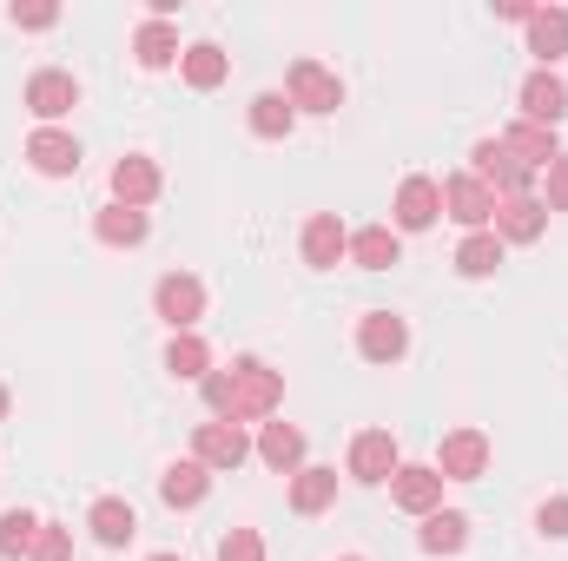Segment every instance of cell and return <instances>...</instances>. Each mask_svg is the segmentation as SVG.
<instances>
[{"label": "cell", "instance_id": "cell-12", "mask_svg": "<svg viewBox=\"0 0 568 561\" xmlns=\"http://www.w3.org/2000/svg\"><path fill=\"white\" fill-rule=\"evenodd\" d=\"M192 456H199L205 469H239V462L252 456V436H245L239 422H199V436H192Z\"/></svg>", "mask_w": 568, "mask_h": 561}, {"label": "cell", "instance_id": "cell-39", "mask_svg": "<svg viewBox=\"0 0 568 561\" xmlns=\"http://www.w3.org/2000/svg\"><path fill=\"white\" fill-rule=\"evenodd\" d=\"M152 561H185V555H152Z\"/></svg>", "mask_w": 568, "mask_h": 561}, {"label": "cell", "instance_id": "cell-13", "mask_svg": "<svg viewBox=\"0 0 568 561\" xmlns=\"http://www.w3.org/2000/svg\"><path fill=\"white\" fill-rule=\"evenodd\" d=\"M436 218H443V185L424 178V172H410L397 185V232H429Z\"/></svg>", "mask_w": 568, "mask_h": 561}, {"label": "cell", "instance_id": "cell-10", "mask_svg": "<svg viewBox=\"0 0 568 561\" xmlns=\"http://www.w3.org/2000/svg\"><path fill=\"white\" fill-rule=\"evenodd\" d=\"M496 238H509V245H536L542 238V225H549V205L536 198V192H516V198H496Z\"/></svg>", "mask_w": 568, "mask_h": 561}, {"label": "cell", "instance_id": "cell-22", "mask_svg": "<svg viewBox=\"0 0 568 561\" xmlns=\"http://www.w3.org/2000/svg\"><path fill=\"white\" fill-rule=\"evenodd\" d=\"M331 502H337V469L311 462V469L291 476V509H297V516H324Z\"/></svg>", "mask_w": 568, "mask_h": 561}, {"label": "cell", "instance_id": "cell-32", "mask_svg": "<svg viewBox=\"0 0 568 561\" xmlns=\"http://www.w3.org/2000/svg\"><path fill=\"white\" fill-rule=\"evenodd\" d=\"M33 536H40V516H33V509H7V516H0V561L33 555Z\"/></svg>", "mask_w": 568, "mask_h": 561}, {"label": "cell", "instance_id": "cell-16", "mask_svg": "<svg viewBox=\"0 0 568 561\" xmlns=\"http://www.w3.org/2000/svg\"><path fill=\"white\" fill-rule=\"evenodd\" d=\"M159 496H165L172 509H199V502L212 496V469H205L199 456H185V462H165V476H159Z\"/></svg>", "mask_w": 568, "mask_h": 561}, {"label": "cell", "instance_id": "cell-18", "mask_svg": "<svg viewBox=\"0 0 568 561\" xmlns=\"http://www.w3.org/2000/svg\"><path fill=\"white\" fill-rule=\"evenodd\" d=\"M87 529H93V542H100V549H126V542L140 536V516H133V502L100 496V502H93V516H87Z\"/></svg>", "mask_w": 568, "mask_h": 561}, {"label": "cell", "instance_id": "cell-40", "mask_svg": "<svg viewBox=\"0 0 568 561\" xmlns=\"http://www.w3.org/2000/svg\"><path fill=\"white\" fill-rule=\"evenodd\" d=\"M344 561H364V555H344Z\"/></svg>", "mask_w": 568, "mask_h": 561}, {"label": "cell", "instance_id": "cell-29", "mask_svg": "<svg viewBox=\"0 0 568 561\" xmlns=\"http://www.w3.org/2000/svg\"><path fill=\"white\" fill-rule=\"evenodd\" d=\"M133 53H140L145 73H159V67H172L185 47H179V33H172V20H145L140 33H133Z\"/></svg>", "mask_w": 568, "mask_h": 561}, {"label": "cell", "instance_id": "cell-9", "mask_svg": "<svg viewBox=\"0 0 568 561\" xmlns=\"http://www.w3.org/2000/svg\"><path fill=\"white\" fill-rule=\"evenodd\" d=\"M390 502H397L404 516H436V509H443V476H436V462H404V469L390 476Z\"/></svg>", "mask_w": 568, "mask_h": 561}, {"label": "cell", "instance_id": "cell-21", "mask_svg": "<svg viewBox=\"0 0 568 561\" xmlns=\"http://www.w3.org/2000/svg\"><path fill=\"white\" fill-rule=\"evenodd\" d=\"M503 145H509V152H516V165H529V172H549V165L562 159L556 133H549V126H529V120H516V126L503 133Z\"/></svg>", "mask_w": 568, "mask_h": 561}, {"label": "cell", "instance_id": "cell-20", "mask_svg": "<svg viewBox=\"0 0 568 561\" xmlns=\"http://www.w3.org/2000/svg\"><path fill=\"white\" fill-rule=\"evenodd\" d=\"M529 53L542 60V73L568 53V7H536L529 13Z\"/></svg>", "mask_w": 568, "mask_h": 561}, {"label": "cell", "instance_id": "cell-27", "mask_svg": "<svg viewBox=\"0 0 568 561\" xmlns=\"http://www.w3.org/2000/svg\"><path fill=\"white\" fill-rule=\"evenodd\" d=\"M93 238L133 252V245H145V212H133V205H106V212L93 218Z\"/></svg>", "mask_w": 568, "mask_h": 561}, {"label": "cell", "instance_id": "cell-5", "mask_svg": "<svg viewBox=\"0 0 568 561\" xmlns=\"http://www.w3.org/2000/svg\"><path fill=\"white\" fill-rule=\"evenodd\" d=\"M404 469V449H397V436L390 429H364V436H351V482H390Z\"/></svg>", "mask_w": 568, "mask_h": 561}, {"label": "cell", "instance_id": "cell-36", "mask_svg": "<svg viewBox=\"0 0 568 561\" xmlns=\"http://www.w3.org/2000/svg\"><path fill=\"white\" fill-rule=\"evenodd\" d=\"M536 529H542L549 542H568V496H549V502L536 509Z\"/></svg>", "mask_w": 568, "mask_h": 561}, {"label": "cell", "instance_id": "cell-35", "mask_svg": "<svg viewBox=\"0 0 568 561\" xmlns=\"http://www.w3.org/2000/svg\"><path fill=\"white\" fill-rule=\"evenodd\" d=\"M7 20H13V27H27V33H47V27L60 20V7H47V0H33V7H20V0H13V7H7Z\"/></svg>", "mask_w": 568, "mask_h": 561}, {"label": "cell", "instance_id": "cell-7", "mask_svg": "<svg viewBox=\"0 0 568 561\" xmlns=\"http://www.w3.org/2000/svg\"><path fill=\"white\" fill-rule=\"evenodd\" d=\"M73 106H80V80H73V73L40 67V73L27 80V113H33V120H47V126H53V120H67Z\"/></svg>", "mask_w": 568, "mask_h": 561}, {"label": "cell", "instance_id": "cell-25", "mask_svg": "<svg viewBox=\"0 0 568 561\" xmlns=\"http://www.w3.org/2000/svg\"><path fill=\"white\" fill-rule=\"evenodd\" d=\"M351 258H357L364 272H390V265L404 258V245H397L390 225H364V232H351Z\"/></svg>", "mask_w": 568, "mask_h": 561}, {"label": "cell", "instance_id": "cell-3", "mask_svg": "<svg viewBox=\"0 0 568 561\" xmlns=\"http://www.w3.org/2000/svg\"><path fill=\"white\" fill-rule=\"evenodd\" d=\"M152 310L172 324V337H185L205 317V284L192 278V272H165V278L152 284Z\"/></svg>", "mask_w": 568, "mask_h": 561}, {"label": "cell", "instance_id": "cell-38", "mask_svg": "<svg viewBox=\"0 0 568 561\" xmlns=\"http://www.w3.org/2000/svg\"><path fill=\"white\" fill-rule=\"evenodd\" d=\"M0 417H7V384H0Z\"/></svg>", "mask_w": 568, "mask_h": 561}, {"label": "cell", "instance_id": "cell-8", "mask_svg": "<svg viewBox=\"0 0 568 561\" xmlns=\"http://www.w3.org/2000/svg\"><path fill=\"white\" fill-rule=\"evenodd\" d=\"M443 212H449L456 225H469V232H489V218H496V192H489L483 178L456 172V178H443Z\"/></svg>", "mask_w": 568, "mask_h": 561}, {"label": "cell", "instance_id": "cell-11", "mask_svg": "<svg viewBox=\"0 0 568 561\" xmlns=\"http://www.w3.org/2000/svg\"><path fill=\"white\" fill-rule=\"evenodd\" d=\"M357 350H364L371 364H397V357L410 350V324H404L397 310H364V324H357Z\"/></svg>", "mask_w": 568, "mask_h": 561}, {"label": "cell", "instance_id": "cell-30", "mask_svg": "<svg viewBox=\"0 0 568 561\" xmlns=\"http://www.w3.org/2000/svg\"><path fill=\"white\" fill-rule=\"evenodd\" d=\"M496 265H503V238L496 232H469L456 245V272L463 278H496Z\"/></svg>", "mask_w": 568, "mask_h": 561}, {"label": "cell", "instance_id": "cell-4", "mask_svg": "<svg viewBox=\"0 0 568 561\" xmlns=\"http://www.w3.org/2000/svg\"><path fill=\"white\" fill-rule=\"evenodd\" d=\"M469 178H483L496 198H516V192H529V178H536V172H529V165H516V152H509L503 140H483L476 152H469Z\"/></svg>", "mask_w": 568, "mask_h": 561}, {"label": "cell", "instance_id": "cell-6", "mask_svg": "<svg viewBox=\"0 0 568 561\" xmlns=\"http://www.w3.org/2000/svg\"><path fill=\"white\" fill-rule=\"evenodd\" d=\"M489 469V436L483 429H449L443 449H436V476L443 482H476Z\"/></svg>", "mask_w": 568, "mask_h": 561}, {"label": "cell", "instance_id": "cell-34", "mask_svg": "<svg viewBox=\"0 0 568 561\" xmlns=\"http://www.w3.org/2000/svg\"><path fill=\"white\" fill-rule=\"evenodd\" d=\"M219 561H265V536H258V529H225Z\"/></svg>", "mask_w": 568, "mask_h": 561}, {"label": "cell", "instance_id": "cell-24", "mask_svg": "<svg viewBox=\"0 0 568 561\" xmlns=\"http://www.w3.org/2000/svg\"><path fill=\"white\" fill-rule=\"evenodd\" d=\"M258 456H265L278 476H297V462H304V429H297V422H265V429H258Z\"/></svg>", "mask_w": 568, "mask_h": 561}, {"label": "cell", "instance_id": "cell-1", "mask_svg": "<svg viewBox=\"0 0 568 561\" xmlns=\"http://www.w3.org/2000/svg\"><path fill=\"white\" fill-rule=\"evenodd\" d=\"M278 397H284V377L272 364H258V357H239L225 377H219V370L205 377V404L219 410V422H239V429L258 422V417H272Z\"/></svg>", "mask_w": 568, "mask_h": 561}, {"label": "cell", "instance_id": "cell-17", "mask_svg": "<svg viewBox=\"0 0 568 561\" xmlns=\"http://www.w3.org/2000/svg\"><path fill=\"white\" fill-rule=\"evenodd\" d=\"M27 159H33V172H47V178H73V172H80V140H67L60 126H40V133L27 140Z\"/></svg>", "mask_w": 568, "mask_h": 561}, {"label": "cell", "instance_id": "cell-28", "mask_svg": "<svg viewBox=\"0 0 568 561\" xmlns=\"http://www.w3.org/2000/svg\"><path fill=\"white\" fill-rule=\"evenodd\" d=\"M179 67H185V86H199V93H212V86H225V73H232V60L212 47V40H199V47H185L179 53Z\"/></svg>", "mask_w": 568, "mask_h": 561}, {"label": "cell", "instance_id": "cell-2", "mask_svg": "<svg viewBox=\"0 0 568 561\" xmlns=\"http://www.w3.org/2000/svg\"><path fill=\"white\" fill-rule=\"evenodd\" d=\"M284 100H291L297 113H337V106H344V86H337V73L317 67V60H291V73H284Z\"/></svg>", "mask_w": 568, "mask_h": 561}, {"label": "cell", "instance_id": "cell-23", "mask_svg": "<svg viewBox=\"0 0 568 561\" xmlns=\"http://www.w3.org/2000/svg\"><path fill=\"white\" fill-rule=\"evenodd\" d=\"M165 370H172L179 384H205V377H212V344H205L199 330L172 337V344H165Z\"/></svg>", "mask_w": 568, "mask_h": 561}, {"label": "cell", "instance_id": "cell-33", "mask_svg": "<svg viewBox=\"0 0 568 561\" xmlns=\"http://www.w3.org/2000/svg\"><path fill=\"white\" fill-rule=\"evenodd\" d=\"M27 561H73V529H60V522H40V536H33V555Z\"/></svg>", "mask_w": 568, "mask_h": 561}, {"label": "cell", "instance_id": "cell-14", "mask_svg": "<svg viewBox=\"0 0 568 561\" xmlns=\"http://www.w3.org/2000/svg\"><path fill=\"white\" fill-rule=\"evenodd\" d=\"M523 120H529V126H549V133L568 120V86L556 80V73L536 67V73L523 80Z\"/></svg>", "mask_w": 568, "mask_h": 561}, {"label": "cell", "instance_id": "cell-26", "mask_svg": "<svg viewBox=\"0 0 568 561\" xmlns=\"http://www.w3.org/2000/svg\"><path fill=\"white\" fill-rule=\"evenodd\" d=\"M417 542H424V555H456L469 542V516L463 509H436V516H424Z\"/></svg>", "mask_w": 568, "mask_h": 561}, {"label": "cell", "instance_id": "cell-19", "mask_svg": "<svg viewBox=\"0 0 568 561\" xmlns=\"http://www.w3.org/2000/svg\"><path fill=\"white\" fill-rule=\"evenodd\" d=\"M152 198H159V165H152L145 152L120 159V165H113V205H133V212H140Z\"/></svg>", "mask_w": 568, "mask_h": 561}, {"label": "cell", "instance_id": "cell-31", "mask_svg": "<svg viewBox=\"0 0 568 561\" xmlns=\"http://www.w3.org/2000/svg\"><path fill=\"white\" fill-rule=\"evenodd\" d=\"M291 126H297V106H291L284 93H258V100H252V133H258V140H284Z\"/></svg>", "mask_w": 568, "mask_h": 561}, {"label": "cell", "instance_id": "cell-15", "mask_svg": "<svg viewBox=\"0 0 568 561\" xmlns=\"http://www.w3.org/2000/svg\"><path fill=\"white\" fill-rule=\"evenodd\" d=\"M344 252H351V232H344V218H337V212H311V218H304V265L331 272Z\"/></svg>", "mask_w": 568, "mask_h": 561}, {"label": "cell", "instance_id": "cell-37", "mask_svg": "<svg viewBox=\"0 0 568 561\" xmlns=\"http://www.w3.org/2000/svg\"><path fill=\"white\" fill-rule=\"evenodd\" d=\"M542 205H549V212H568V152L549 165V198H542Z\"/></svg>", "mask_w": 568, "mask_h": 561}]
</instances>
